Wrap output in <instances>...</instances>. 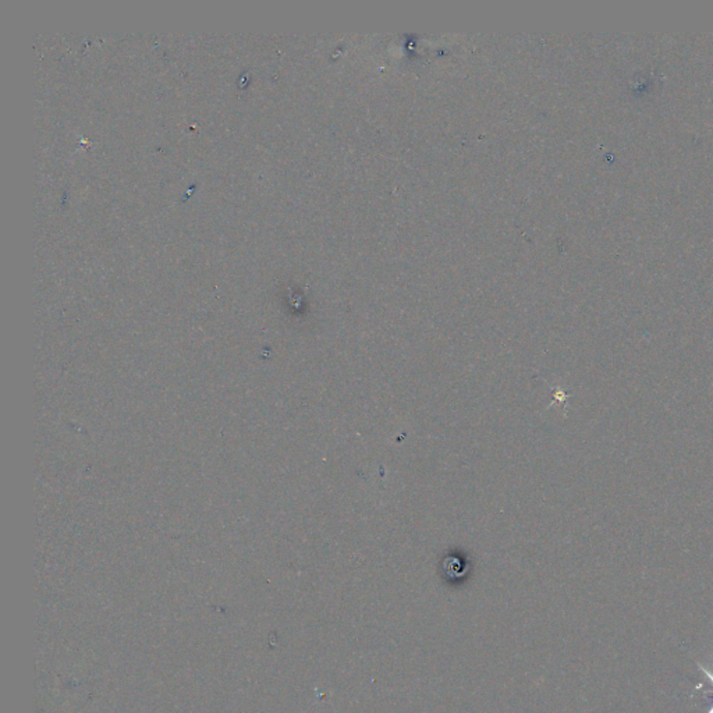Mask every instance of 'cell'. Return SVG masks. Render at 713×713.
I'll use <instances>...</instances> for the list:
<instances>
[{
    "instance_id": "cell-1",
    "label": "cell",
    "mask_w": 713,
    "mask_h": 713,
    "mask_svg": "<svg viewBox=\"0 0 713 713\" xmlns=\"http://www.w3.org/2000/svg\"><path fill=\"white\" fill-rule=\"evenodd\" d=\"M699 670H701L706 677H707V680H709V681H710V684L713 685V672L707 670L706 668H703V666H701V665H699Z\"/></svg>"
},
{
    "instance_id": "cell-2",
    "label": "cell",
    "mask_w": 713,
    "mask_h": 713,
    "mask_svg": "<svg viewBox=\"0 0 713 713\" xmlns=\"http://www.w3.org/2000/svg\"><path fill=\"white\" fill-rule=\"evenodd\" d=\"M706 713H713V705H712V706H710V709H709V710H707V712H706Z\"/></svg>"
}]
</instances>
